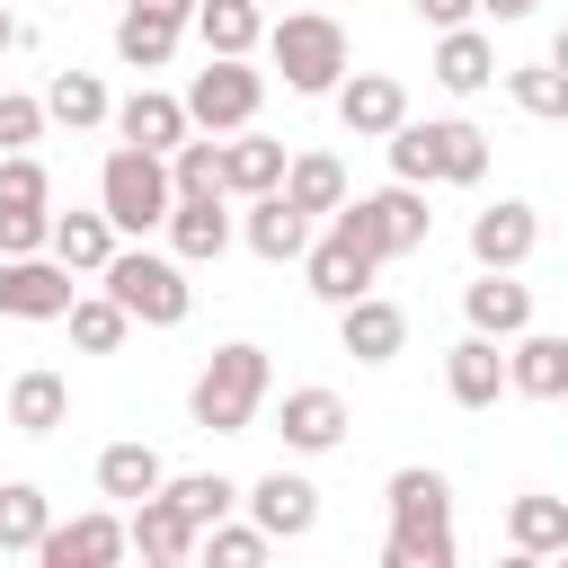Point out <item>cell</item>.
Segmentation results:
<instances>
[{"instance_id":"1","label":"cell","mask_w":568,"mask_h":568,"mask_svg":"<svg viewBox=\"0 0 568 568\" xmlns=\"http://www.w3.org/2000/svg\"><path fill=\"white\" fill-rule=\"evenodd\" d=\"M390 541H382V559L390 568H453V479L444 470H426V462H408V470H390Z\"/></svg>"},{"instance_id":"2","label":"cell","mask_w":568,"mask_h":568,"mask_svg":"<svg viewBox=\"0 0 568 568\" xmlns=\"http://www.w3.org/2000/svg\"><path fill=\"white\" fill-rule=\"evenodd\" d=\"M382 142H390V178H408V186H479L488 178V133L462 115H435V124L399 115Z\"/></svg>"},{"instance_id":"3","label":"cell","mask_w":568,"mask_h":568,"mask_svg":"<svg viewBox=\"0 0 568 568\" xmlns=\"http://www.w3.org/2000/svg\"><path fill=\"white\" fill-rule=\"evenodd\" d=\"M266 346H248V337H231V346H213L204 355V373L186 382V417L204 426V435H248L257 426V408H266Z\"/></svg>"},{"instance_id":"4","label":"cell","mask_w":568,"mask_h":568,"mask_svg":"<svg viewBox=\"0 0 568 568\" xmlns=\"http://www.w3.org/2000/svg\"><path fill=\"white\" fill-rule=\"evenodd\" d=\"M98 284L133 311V328H178V320L195 311L186 257H160V248H124V240H115V257L98 266Z\"/></svg>"},{"instance_id":"5","label":"cell","mask_w":568,"mask_h":568,"mask_svg":"<svg viewBox=\"0 0 568 568\" xmlns=\"http://www.w3.org/2000/svg\"><path fill=\"white\" fill-rule=\"evenodd\" d=\"M169 204H178L169 160H160V151H142V142H115V151H106V169H98V213H106L124 240H142V231H160V222H169Z\"/></svg>"},{"instance_id":"6","label":"cell","mask_w":568,"mask_h":568,"mask_svg":"<svg viewBox=\"0 0 568 568\" xmlns=\"http://www.w3.org/2000/svg\"><path fill=\"white\" fill-rule=\"evenodd\" d=\"M266 53H275L284 89H302V98H328V89L346 80V27H337L328 9H284V18L266 27Z\"/></svg>"},{"instance_id":"7","label":"cell","mask_w":568,"mask_h":568,"mask_svg":"<svg viewBox=\"0 0 568 568\" xmlns=\"http://www.w3.org/2000/svg\"><path fill=\"white\" fill-rule=\"evenodd\" d=\"M337 222L390 266V257H417L426 248V231H435V213H426V186H408V178H390V186H373V195H346L337 204Z\"/></svg>"},{"instance_id":"8","label":"cell","mask_w":568,"mask_h":568,"mask_svg":"<svg viewBox=\"0 0 568 568\" xmlns=\"http://www.w3.org/2000/svg\"><path fill=\"white\" fill-rule=\"evenodd\" d=\"M266 106V71H248V53H204V71L186 80V124L195 133H240Z\"/></svg>"},{"instance_id":"9","label":"cell","mask_w":568,"mask_h":568,"mask_svg":"<svg viewBox=\"0 0 568 568\" xmlns=\"http://www.w3.org/2000/svg\"><path fill=\"white\" fill-rule=\"evenodd\" d=\"M302 275H311V293H320V302L337 311V302H355V293H373V275H382V257H373V248H364V240H355V231H346V222L328 213V231H320V240L302 248Z\"/></svg>"},{"instance_id":"10","label":"cell","mask_w":568,"mask_h":568,"mask_svg":"<svg viewBox=\"0 0 568 568\" xmlns=\"http://www.w3.org/2000/svg\"><path fill=\"white\" fill-rule=\"evenodd\" d=\"M71 266L53 257V248H36V257H0V320H62L71 311Z\"/></svg>"},{"instance_id":"11","label":"cell","mask_w":568,"mask_h":568,"mask_svg":"<svg viewBox=\"0 0 568 568\" xmlns=\"http://www.w3.org/2000/svg\"><path fill=\"white\" fill-rule=\"evenodd\" d=\"M133 541H124V515H71V524H44V541H36V559L44 568H115Z\"/></svg>"},{"instance_id":"12","label":"cell","mask_w":568,"mask_h":568,"mask_svg":"<svg viewBox=\"0 0 568 568\" xmlns=\"http://www.w3.org/2000/svg\"><path fill=\"white\" fill-rule=\"evenodd\" d=\"M275 435H284V453H337L346 444V399L328 382H302V390H284Z\"/></svg>"},{"instance_id":"13","label":"cell","mask_w":568,"mask_h":568,"mask_svg":"<svg viewBox=\"0 0 568 568\" xmlns=\"http://www.w3.org/2000/svg\"><path fill=\"white\" fill-rule=\"evenodd\" d=\"M532 240H541V213H532L524 195H497V204L470 213V257H479V266H524Z\"/></svg>"},{"instance_id":"14","label":"cell","mask_w":568,"mask_h":568,"mask_svg":"<svg viewBox=\"0 0 568 568\" xmlns=\"http://www.w3.org/2000/svg\"><path fill=\"white\" fill-rule=\"evenodd\" d=\"M337 346H346L355 364H390V355L408 346V311L382 302V293H355V302H337Z\"/></svg>"},{"instance_id":"15","label":"cell","mask_w":568,"mask_h":568,"mask_svg":"<svg viewBox=\"0 0 568 568\" xmlns=\"http://www.w3.org/2000/svg\"><path fill=\"white\" fill-rule=\"evenodd\" d=\"M248 524H257L266 541H302V532L320 524V488H311L302 470H266V479L248 488Z\"/></svg>"},{"instance_id":"16","label":"cell","mask_w":568,"mask_h":568,"mask_svg":"<svg viewBox=\"0 0 568 568\" xmlns=\"http://www.w3.org/2000/svg\"><path fill=\"white\" fill-rule=\"evenodd\" d=\"M328 98H337V124H346L355 142H382V133L408 115V89H399L390 71H355V80H337Z\"/></svg>"},{"instance_id":"17","label":"cell","mask_w":568,"mask_h":568,"mask_svg":"<svg viewBox=\"0 0 568 568\" xmlns=\"http://www.w3.org/2000/svg\"><path fill=\"white\" fill-rule=\"evenodd\" d=\"M462 320L506 346L515 328H532V284H515V266H479V284L462 293Z\"/></svg>"},{"instance_id":"18","label":"cell","mask_w":568,"mask_h":568,"mask_svg":"<svg viewBox=\"0 0 568 568\" xmlns=\"http://www.w3.org/2000/svg\"><path fill=\"white\" fill-rule=\"evenodd\" d=\"M62 417H71V382H62L53 364H27V373L0 390V426H9V435H53Z\"/></svg>"},{"instance_id":"19","label":"cell","mask_w":568,"mask_h":568,"mask_svg":"<svg viewBox=\"0 0 568 568\" xmlns=\"http://www.w3.org/2000/svg\"><path fill=\"white\" fill-rule=\"evenodd\" d=\"M124 541H133L151 568H178V559H195V524L169 506V488H151V497H133V506H124Z\"/></svg>"},{"instance_id":"20","label":"cell","mask_w":568,"mask_h":568,"mask_svg":"<svg viewBox=\"0 0 568 568\" xmlns=\"http://www.w3.org/2000/svg\"><path fill=\"white\" fill-rule=\"evenodd\" d=\"M106 124H115V142H142V151H160V160L195 133V124H186V98H169V89H133Z\"/></svg>"},{"instance_id":"21","label":"cell","mask_w":568,"mask_h":568,"mask_svg":"<svg viewBox=\"0 0 568 568\" xmlns=\"http://www.w3.org/2000/svg\"><path fill=\"white\" fill-rule=\"evenodd\" d=\"M284 142L275 133H257V124H240V133H222V195H275L284 186Z\"/></svg>"},{"instance_id":"22","label":"cell","mask_w":568,"mask_h":568,"mask_svg":"<svg viewBox=\"0 0 568 568\" xmlns=\"http://www.w3.org/2000/svg\"><path fill=\"white\" fill-rule=\"evenodd\" d=\"M178 36H186V18L133 0V9L115 18V62H124V71H169V62H178Z\"/></svg>"},{"instance_id":"23","label":"cell","mask_w":568,"mask_h":568,"mask_svg":"<svg viewBox=\"0 0 568 568\" xmlns=\"http://www.w3.org/2000/svg\"><path fill=\"white\" fill-rule=\"evenodd\" d=\"M160 231H169V257H186V266H204V257L231 248V213H222V195H178Z\"/></svg>"},{"instance_id":"24","label":"cell","mask_w":568,"mask_h":568,"mask_svg":"<svg viewBox=\"0 0 568 568\" xmlns=\"http://www.w3.org/2000/svg\"><path fill=\"white\" fill-rule=\"evenodd\" d=\"M240 240H248L266 266H293V257L311 248V213H293V204H284V186H275V195H248V222H240Z\"/></svg>"},{"instance_id":"25","label":"cell","mask_w":568,"mask_h":568,"mask_svg":"<svg viewBox=\"0 0 568 568\" xmlns=\"http://www.w3.org/2000/svg\"><path fill=\"white\" fill-rule=\"evenodd\" d=\"M444 390H453V408H497V390H506V355H497V337H462L453 355H444Z\"/></svg>"},{"instance_id":"26","label":"cell","mask_w":568,"mask_h":568,"mask_svg":"<svg viewBox=\"0 0 568 568\" xmlns=\"http://www.w3.org/2000/svg\"><path fill=\"white\" fill-rule=\"evenodd\" d=\"M435 80H444L453 98H479V89L497 80V44H488L479 27H444V36H435Z\"/></svg>"},{"instance_id":"27","label":"cell","mask_w":568,"mask_h":568,"mask_svg":"<svg viewBox=\"0 0 568 568\" xmlns=\"http://www.w3.org/2000/svg\"><path fill=\"white\" fill-rule=\"evenodd\" d=\"M506 541H515V559H559L568 550V497H506Z\"/></svg>"},{"instance_id":"28","label":"cell","mask_w":568,"mask_h":568,"mask_svg":"<svg viewBox=\"0 0 568 568\" xmlns=\"http://www.w3.org/2000/svg\"><path fill=\"white\" fill-rule=\"evenodd\" d=\"M186 27L204 36V53H257L266 44V0H195Z\"/></svg>"},{"instance_id":"29","label":"cell","mask_w":568,"mask_h":568,"mask_svg":"<svg viewBox=\"0 0 568 568\" xmlns=\"http://www.w3.org/2000/svg\"><path fill=\"white\" fill-rule=\"evenodd\" d=\"M169 479V462L142 444V435H124V444H106L98 453V497H115V506H133V497H151Z\"/></svg>"},{"instance_id":"30","label":"cell","mask_w":568,"mask_h":568,"mask_svg":"<svg viewBox=\"0 0 568 568\" xmlns=\"http://www.w3.org/2000/svg\"><path fill=\"white\" fill-rule=\"evenodd\" d=\"M284 204L311 213V222L337 213V204H346V169H337L328 151H293V160H284Z\"/></svg>"},{"instance_id":"31","label":"cell","mask_w":568,"mask_h":568,"mask_svg":"<svg viewBox=\"0 0 568 568\" xmlns=\"http://www.w3.org/2000/svg\"><path fill=\"white\" fill-rule=\"evenodd\" d=\"M115 240H124V231H115L106 213H53V240H44V248H53L71 275H98V266L115 257Z\"/></svg>"},{"instance_id":"32","label":"cell","mask_w":568,"mask_h":568,"mask_svg":"<svg viewBox=\"0 0 568 568\" xmlns=\"http://www.w3.org/2000/svg\"><path fill=\"white\" fill-rule=\"evenodd\" d=\"M44 115H53V124H71V133H89V124H106V115H115V98H106V80H98V71H53V80H44Z\"/></svg>"},{"instance_id":"33","label":"cell","mask_w":568,"mask_h":568,"mask_svg":"<svg viewBox=\"0 0 568 568\" xmlns=\"http://www.w3.org/2000/svg\"><path fill=\"white\" fill-rule=\"evenodd\" d=\"M62 320H71V346H80V355H115V346L133 337V311H124L115 293H71Z\"/></svg>"},{"instance_id":"34","label":"cell","mask_w":568,"mask_h":568,"mask_svg":"<svg viewBox=\"0 0 568 568\" xmlns=\"http://www.w3.org/2000/svg\"><path fill=\"white\" fill-rule=\"evenodd\" d=\"M53 524V497L36 479H0V550H36Z\"/></svg>"},{"instance_id":"35","label":"cell","mask_w":568,"mask_h":568,"mask_svg":"<svg viewBox=\"0 0 568 568\" xmlns=\"http://www.w3.org/2000/svg\"><path fill=\"white\" fill-rule=\"evenodd\" d=\"M160 488H169V506H178L195 532H204V524H222V515L240 506V488H231L222 470H186V479H160Z\"/></svg>"},{"instance_id":"36","label":"cell","mask_w":568,"mask_h":568,"mask_svg":"<svg viewBox=\"0 0 568 568\" xmlns=\"http://www.w3.org/2000/svg\"><path fill=\"white\" fill-rule=\"evenodd\" d=\"M506 98H515L524 115H541V124H568V71H559V62H524V71H506Z\"/></svg>"},{"instance_id":"37","label":"cell","mask_w":568,"mask_h":568,"mask_svg":"<svg viewBox=\"0 0 568 568\" xmlns=\"http://www.w3.org/2000/svg\"><path fill=\"white\" fill-rule=\"evenodd\" d=\"M0 213H53V178L36 151H0Z\"/></svg>"},{"instance_id":"38","label":"cell","mask_w":568,"mask_h":568,"mask_svg":"<svg viewBox=\"0 0 568 568\" xmlns=\"http://www.w3.org/2000/svg\"><path fill=\"white\" fill-rule=\"evenodd\" d=\"M169 186H178V195H222V133H213V142L186 133V142L169 151Z\"/></svg>"},{"instance_id":"39","label":"cell","mask_w":568,"mask_h":568,"mask_svg":"<svg viewBox=\"0 0 568 568\" xmlns=\"http://www.w3.org/2000/svg\"><path fill=\"white\" fill-rule=\"evenodd\" d=\"M195 550H204L213 568H257V559H266V532H257V524H231V515H222V524H204V532H195Z\"/></svg>"},{"instance_id":"40","label":"cell","mask_w":568,"mask_h":568,"mask_svg":"<svg viewBox=\"0 0 568 568\" xmlns=\"http://www.w3.org/2000/svg\"><path fill=\"white\" fill-rule=\"evenodd\" d=\"M53 115H44V98H27V89H0V151H36V133H44Z\"/></svg>"},{"instance_id":"41","label":"cell","mask_w":568,"mask_h":568,"mask_svg":"<svg viewBox=\"0 0 568 568\" xmlns=\"http://www.w3.org/2000/svg\"><path fill=\"white\" fill-rule=\"evenodd\" d=\"M53 240V213H0V257H36Z\"/></svg>"},{"instance_id":"42","label":"cell","mask_w":568,"mask_h":568,"mask_svg":"<svg viewBox=\"0 0 568 568\" xmlns=\"http://www.w3.org/2000/svg\"><path fill=\"white\" fill-rule=\"evenodd\" d=\"M417 18L444 36V27H470V18H479V0H417Z\"/></svg>"},{"instance_id":"43","label":"cell","mask_w":568,"mask_h":568,"mask_svg":"<svg viewBox=\"0 0 568 568\" xmlns=\"http://www.w3.org/2000/svg\"><path fill=\"white\" fill-rule=\"evenodd\" d=\"M479 9H488L497 27H515V18H532V0H479Z\"/></svg>"},{"instance_id":"44","label":"cell","mask_w":568,"mask_h":568,"mask_svg":"<svg viewBox=\"0 0 568 568\" xmlns=\"http://www.w3.org/2000/svg\"><path fill=\"white\" fill-rule=\"evenodd\" d=\"M142 9H169V18H195V0H142Z\"/></svg>"},{"instance_id":"45","label":"cell","mask_w":568,"mask_h":568,"mask_svg":"<svg viewBox=\"0 0 568 568\" xmlns=\"http://www.w3.org/2000/svg\"><path fill=\"white\" fill-rule=\"evenodd\" d=\"M9 44H18V18H9V0H0V53H9Z\"/></svg>"},{"instance_id":"46","label":"cell","mask_w":568,"mask_h":568,"mask_svg":"<svg viewBox=\"0 0 568 568\" xmlns=\"http://www.w3.org/2000/svg\"><path fill=\"white\" fill-rule=\"evenodd\" d=\"M550 62H559V71H568V27H559V36H550Z\"/></svg>"},{"instance_id":"47","label":"cell","mask_w":568,"mask_h":568,"mask_svg":"<svg viewBox=\"0 0 568 568\" xmlns=\"http://www.w3.org/2000/svg\"><path fill=\"white\" fill-rule=\"evenodd\" d=\"M559 399H568V390H559Z\"/></svg>"},{"instance_id":"48","label":"cell","mask_w":568,"mask_h":568,"mask_svg":"<svg viewBox=\"0 0 568 568\" xmlns=\"http://www.w3.org/2000/svg\"><path fill=\"white\" fill-rule=\"evenodd\" d=\"M0 390H9V382H0Z\"/></svg>"}]
</instances>
